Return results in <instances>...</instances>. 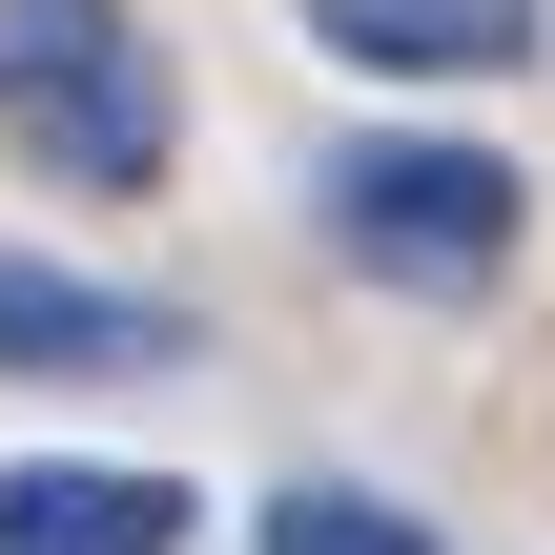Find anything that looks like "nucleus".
I'll return each instance as SVG.
<instances>
[{
    "instance_id": "1",
    "label": "nucleus",
    "mask_w": 555,
    "mask_h": 555,
    "mask_svg": "<svg viewBox=\"0 0 555 555\" xmlns=\"http://www.w3.org/2000/svg\"><path fill=\"white\" fill-rule=\"evenodd\" d=\"M309 227H330V268H371V288H412V309H474V288L515 268L535 185H515V144H453V124H350V144L309 165Z\"/></svg>"
},
{
    "instance_id": "2",
    "label": "nucleus",
    "mask_w": 555,
    "mask_h": 555,
    "mask_svg": "<svg viewBox=\"0 0 555 555\" xmlns=\"http://www.w3.org/2000/svg\"><path fill=\"white\" fill-rule=\"evenodd\" d=\"M0 144L82 206H144L165 144H185V82L124 0H0Z\"/></svg>"
},
{
    "instance_id": "3",
    "label": "nucleus",
    "mask_w": 555,
    "mask_h": 555,
    "mask_svg": "<svg viewBox=\"0 0 555 555\" xmlns=\"http://www.w3.org/2000/svg\"><path fill=\"white\" fill-rule=\"evenodd\" d=\"M165 350H185V309L103 288V268H62V247H0V371L82 391V371H165Z\"/></svg>"
},
{
    "instance_id": "4",
    "label": "nucleus",
    "mask_w": 555,
    "mask_h": 555,
    "mask_svg": "<svg viewBox=\"0 0 555 555\" xmlns=\"http://www.w3.org/2000/svg\"><path fill=\"white\" fill-rule=\"evenodd\" d=\"M0 555H185V474H124V453H21V474H0Z\"/></svg>"
},
{
    "instance_id": "5",
    "label": "nucleus",
    "mask_w": 555,
    "mask_h": 555,
    "mask_svg": "<svg viewBox=\"0 0 555 555\" xmlns=\"http://www.w3.org/2000/svg\"><path fill=\"white\" fill-rule=\"evenodd\" d=\"M330 62H371V82H494V62H535V0H288Z\"/></svg>"
},
{
    "instance_id": "6",
    "label": "nucleus",
    "mask_w": 555,
    "mask_h": 555,
    "mask_svg": "<svg viewBox=\"0 0 555 555\" xmlns=\"http://www.w3.org/2000/svg\"><path fill=\"white\" fill-rule=\"evenodd\" d=\"M247 555H453L412 494H371V474H288L268 515H247Z\"/></svg>"
}]
</instances>
